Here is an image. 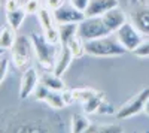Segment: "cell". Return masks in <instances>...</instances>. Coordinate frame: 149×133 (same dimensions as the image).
I'll use <instances>...</instances> for the list:
<instances>
[{"label": "cell", "instance_id": "9a60e30c", "mask_svg": "<svg viewBox=\"0 0 149 133\" xmlns=\"http://www.w3.org/2000/svg\"><path fill=\"white\" fill-rule=\"evenodd\" d=\"M15 29H12L9 24H6V26H3L2 29H0V48H3V50H10L12 46H14L15 43Z\"/></svg>", "mask_w": 149, "mask_h": 133}, {"label": "cell", "instance_id": "3957f363", "mask_svg": "<svg viewBox=\"0 0 149 133\" xmlns=\"http://www.w3.org/2000/svg\"><path fill=\"white\" fill-rule=\"evenodd\" d=\"M31 50H33V43L31 39L27 36H17L14 46L10 48V54H12V63L18 70H26L29 69L31 63Z\"/></svg>", "mask_w": 149, "mask_h": 133}, {"label": "cell", "instance_id": "5b68a950", "mask_svg": "<svg viewBox=\"0 0 149 133\" xmlns=\"http://www.w3.org/2000/svg\"><path fill=\"white\" fill-rule=\"evenodd\" d=\"M148 99H149V88L140 90L137 94H134L128 102H125L116 111V114H115L116 118L118 120H127V118L137 115L139 112H142L145 109V103Z\"/></svg>", "mask_w": 149, "mask_h": 133}, {"label": "cell", "instance_id": "f546056e", "mask_svg": "<svg viewBox=\"0 0 149 133\" xmlns=\"http://www.w3.org/2000/svg\"><path fill=\"white\" fill-rule=\"evenodd\" d=\"M18 8H21L19 0H6V2H5V9H6V12H8V10H15V9H18Z\"/></svg>", "mask_w": 149, "mask_h": 133}, {"label": "cell", "instance_id": "d6986e66", "mask_svg": "<svg viewBox=\"0 0 149 133\" xmlns=\"http://www.w3.org/2000/svg\"><path fill=\"white\" fill-rule=\"evenodd\" d=\"M37 17H39V22L43 30H48L51 27H55L57 22L54 20V15H52V10L48 9L46 6L45 8H40V10L37 12Z\"/></svg>", "mask_w": 149, "mask_h": 133}, {"label": "cell", "instance_id": "1f68e13d", "mask_svg": "<svg viewBox=\"0 0 149 133\" xmlns=\"http://www.w3.org/2000/svg\"><path fill=\"white\" fill-rule=\"evenodd\" d=\"M45 5H46L48 9L54 10V9L60 8L61 5H64V2H63V0H45Z\"/></svg>", "mask_w": 149, "mask_h": 133}, {"label": "cell", "instance_id": "e0dca14e", "mask_svg": "<svg viewBox=\"0 0 149 133\" xmlns=\"http://www.w3.org/2000/svg\"><path fill=\"white\" fill-rule=\"evenodd\" d=\"M26 15H27V12L24 10V8H18L15 10H8L6 12V21H8V24H9L12 29L18 30L22 26Z\"/></svg>", "mask_w": 149, "mask_h": 133}, {"label": "cell", "instance_id": "d6a6232c", "mask_svg": "<svg viewBox=\"0 0 149 133\" xmlns=\"http://www.w3.org/2000/svg\"><path fill=\"white\" fill-rule=\"evenodd\" d=\"M143 111L149 115V99H148V100H146V103H145V109H143Z\"/></svg>", "mask_w": 149, "mask_h": 133}, {"label": "cell", "instance_id": "52a82bcc", "mask_svg": "<svg viewBox=\"0 0 149 133\" xmlns=\"http://www.w3.org/2000/svg\"><path fill=\"white\" fill-rule=\"evenodd\" d=\"M52 15L57 24H67V22H81L85 18V12L78 10L76 8L61 5L60 8L52 10Z\"/></svg>", "mask_w": 149, "mask_h": 133}, {"label": "cell", "instance_id": "44dd1931", "mask_svg": "<svg viewBox=\"0 0 149 133\" xmlns=\"http://www.w3.org/2000/svg\"><path fill=\"white\" fill-rule=\"evenodd\" d=\"M88 127H90L88 118H85L84 115H79V114L72 115V126H70V130H72L73 133L86 132V129H88Z\"/></svg>", "mask_w": 149, "mask_h": 133}, {"label": "cell", "instance_id": "277c9868", "mask_svg": "<svg viewBox=\"0 0 149 133\" xmlns=\"http://www.w3.org/2000/svg\"><path fill=\"white\" fill-rule=\"evenodd\" d=\"M78 34L84 41H91L102 38V36H107L110 34V32L107 30L102 17H85L78 24Z\"/></svg>", "mask_w": 149, "mask_h": 133}, {"label": "cell", "instance_id": "30bf717a", "mask_svg": "<svg viewBox=\"0 0 149 133\" xmlns=\"http://www.w3.org/2000/svg\"><path fill=\"white\" fill-rule=\"evenodd\" d=\"M119 5L118 0H90L85 17H102L104 12L113 9Z\"/></svg>", "mask_w": 149, "mask_h": 133}, {"label": "cell", "instance_id": "6da1fadb", "mask_svg": "<svg viewBox=\"0 0 149 133\" xmlns=\"http://www.w3.org/2000/svg\"><path fill=\"white\" fill-rule=\"evenodd\" d=\"M85 52L93 57H118L125 54L127 50L121 45V42L112 36H102L97 39L85 41Z\"/></svg>", "mask_w": 149, "mask_h": 133}, {"label": "cell", "instance_id": "83f0119b", "mask_svg": "<svg viewBox=\"0 0 149 133\" xmlns=\"http://www.w3.org/2000/svg\"><path fill=\"white\" fill-rule=\"evenodd\" d=\"M8 69H9V60L2 55V58H0V84L3 82V79L8 74Z\"/></svg>", "mask_w": 149, "mask_h": 133}, {"label": "cell", "instance_id": "f1b7e54d", "mask_svg": "<svg viewBox=\"0 0 149 133\" xmlns=\"http://www.w3.org/2000/svg\"><path fill=\"white\" fill-rule=\"evenodd\" d=\"M69 2H70V5H72L73 8H76V9L81 10V12H85L86 8H88L90 0H69Z\"/></svg>", "mask_w": 149, "mask_h": 133}, {"label": "cell", "instance_id": "8992f818", "mask_svg": "<svg viewBox=\"0 0 149 133\" xmlns=\"http://www.w3.org/2000/svg\"><path fill=\"white\" fill-rule=\"evenodd\" d=\"M116 39L121 42V45L125 48L127 51H134V48L143 41V34L134 27L131 21H125L122 26L115 32Z\"/></svg>", "mask_w": 149, "mask_h": 133}, {"label": "cell", "instance_id": "603a6c76", "mask_svg": "<svg viewBox=\"0 0 149 133\" xmlns=\"http://www.w3.org/2000/svg\"><path fill=\"white\" fill-rule=\"evenodd\" d=\"M70 93H72V100L85 103L90 97H93L97 91L95 90H91V88H76V90H72Z\"/></svg>", "mask_w": 149, "mask_h": 133}, {"label": "cell", "instance_id": "7a4b0ae2", "mask_svg": "<svg viewBox=\"0 0 149 133\" xmlns=\"http://www.w3.org/2000/svg\"><path fill=\"white\" fill-rule=\"evenodd\" d=\"M30 39H31L33 51L37 57L39 64L46 70L54 69L55 57H57V45L48 42L45 34H40V33H31Z\"/></svg>", "mask_w": 149, "mask_h": 133}, {"label": "cell", "instance_id": "8fae6325", "mask_svg": "<svg viewBox=\"0 0 149 133\" xmlns=\"http://www.w3.org/2000/svg\"><path fill=\"white\" fill-rule=\"evenodd\" d=\"M130 21L142 34H149V6H142L131 12Z\"/></svg>", "mask_w": 149, "mask_h": 133}, {"label": "cell", "instance_id": "7c38bea8", "mask_svg": "<svg viewBox=\"0 0 149 133\" xmlns=\"http://www.w3.org/2000/svg\"><path fill=\"white\" fill-rule=\"evenodd\" d=\"M72 60H73V55H72V52L69 50V46L67 45H61V48L57 51V57H55V63H54L52 72L57 74L58 76H61L67 70V67L70 66Z\"/></svg>", "mask_w": 149, "mask_h": 133}, {"label": "cell", "instance_id": "ba28073f", "mask_svg": "<svg viewBox=\"0 0 149 133\" xmlns=\"http://www.w3.org/2000/svg\"><path fill=\"white\" fill-rule=\"evenodd\" d=\"M37 84H39V75H37L36 69L29 67L24 70L21 76V85H19V99L26 100L30 94H33Z\"/></svg>", "mask_w": 149, "mask_h": 133}, {"label": "cell", "instance_id": "9c48e42d", "mask_svg": "<svg viewBox=\"0 0 149 133\" xmlns=\"http://www.w3.org/2000/svg\"><path fill=\"white\" fill-rule=\"evenodd\" d=\"M104 24H106V27L110 33H115L124 22L127 21V15H125V12H124L122 9H119L118 6L113 8V9H110L107 12H104V14L102 15Z\"/></svg>", "mask_w": 149, "mask_h": 133}, {"label": "cell", "instance_id": "4dcf8cb0", "mask_svg": "<svg viewBox=\"0 0 149 133\" xmlns=\"http://www.w3.org/2000/svg\"><path fill=\"white\" fill-rule=\"evenodd\" d=\"M97 112L98 114H113V108H112V105H109V103H104V100H103L102 105L98 106Z\"/></svg>", "mask_w": 149, "mask_h": 133}, {"label": "cell", "instance_id": "836d02e7", "mask_svg": "<svg viewBox=\"0 0 149 133\" xmlns=\"http://www.w3.org/2000/svg\"><path fill=\"white\" fill-rule=\"evenodd\" d=\"M5 54V50H3V48H0V57H2Z\"/></svg>", "mask_w": 149, "mask_h": 133}, {"label": "cell", "instance_id": "4316f807", "mask_svg": "<svg viewBox=\"0 0 149 133\" xmlns=\"http://www.w3.org/2000/svg\"><path fill=\"white\" fill-rule=\"evenodd\" d=\"M48 91H49V88L46 87V85H43V84L39 81V84H37V87L34 88V99L36 100H40V102H43L45 100V97H46V94H48Z\"/></svg>", "mask_w": 149, "mask_h": 133}, {"label": "cell", "instance_id": "d4e9b609", "mask_svg": "<svg viewBox=\"0 0 149 133\" xmlns=\"http://www.w3.org/2000/svg\"><path fill=\"white\" fill-rule=\"evenodd\" d=\"M43 34H45V38L48 42H51L54 45L60 43V34H58V27H51V29H48V30H43Z\"/></svg>", "mask_w": 149, "mask_h": 133}, {"label": "cell", "instance_id": "2e32d148", "mask_svg": "<svg viewBox=\"0 0 149 133\" xmlns=\"http://www.w3.org/2000/svg\"><path fill=\"white\" fill-rule=\"evenodd\" d=\"M43 102L48 106L54 108V109H61V108H66L67 106V102L64 99L63 91H57V90H49Z\"/></svg>", "mask_w": 149, "mask_h": 133}, {"label": "cell", "instance_id": "5bb4252c", "mask_svg": "<svg viewBox=\"0 0 149 133\" xmlns=\"http://www.w3.org/2000/svg\"><path fill=\"white\" fill-rule=\"evenodd\" d=\"M78 24L79 22H67V24H57L58 34H60V43L67 45L72 38L78 34Z\"/></svg>", "mask_w": 149, "mask_h": 133}, {"label": "cell", "instance_id": "7402d4cb", "mask_svg": "<svg viewBox=\"0 0 149 133\" xmlns=\"http://www.w3.org/2000/svg\"><path fill=\"white\" fill-rule=\"evenodd\" d=\"M86 132L88 133H119L122 132V127L118 124H90Z\"/></svg>", "mask_w": 149, "mask_h": 133}, {"label": "cell", "instance_id": "4fadbf2b", "mask_svg": "<svg viewBox=\"0 0 149 133\" xmlns=\"http://www.w3.org/2000/svg\"><path fill=\"white\" fill-rule=\"evenodd\" d=\"M39 81L43 85H46L49 90H57V91L66 90V85H64L63 79H61V76H58L54 72H43L39 78Z\"/></svg>", "mask_w": 149, "mask_h": 133}, {"label": "cell", "instance_id": "ffe728a7", "mask_svg": "<svg viewBox=\"0 0 149 133\" xmlns=\"http://www.w3.org/2000/svg\"><path fill=\"white\" fill-rule=\"evenodd\" d=\"M103 100H104V94L97 91L93 97H90L88 100L84 103V112L85 114H94V112H97L98 106L102 105Z\"/></svg>", "mask_w": 149, "mask_h": 133}, {"label": "cell", "instance_id": "ac0fdd59", "mask_svg": "<svg viewBox=\"0 0 149 133\" xmlns=\"http://www.w3.org/2000/svg\"><path fill=\"white\" fill-rule=\"evenodd\" d=\"M67 46H69V50H70L73 58H79L84 54H86L85 52V41L81 38L79 34H76L74 38H72L70 42L67 43Z\"/></svg>", "mask_w": 149, "mask_h": 133}, {"label": "cell", "instance_id": "cb8c5ba5", "mask_svg": "<svg viewBox=\"0 0 149 133\" xmlns=\"http://www.w3.org/2000/svg\"><path fill=\"white\" fill-rule=\"evenodd\" d=\"M134 55H137V57H149V39H143L137 46L134 48V51H133Z\"/></svg>", "mask_w": 149, "mask_h": 133}, {"label": "cell", "instance_id": "484cf974", "mask_svg": "<svg viewBox=\"0 0 149 133\" xmlns=\"http://www.w3.org/2000/svg\"><path fill=\"white\" fill-rule=\"evenodd\" d=\"M42 5H40V0H27L26 3H24V10L27 12V14H37V12L40 10Z\"/></svg>", "mask_w": 149, "mask_h": 133}]
</instances>
